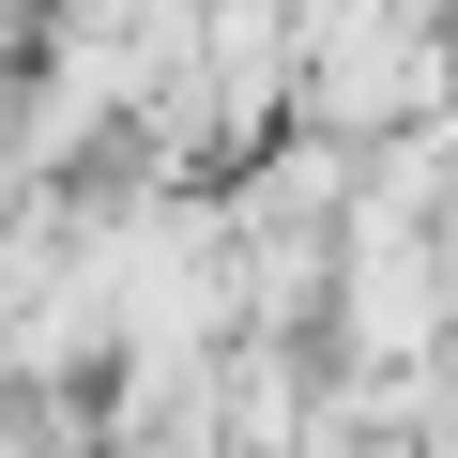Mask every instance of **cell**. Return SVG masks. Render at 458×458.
Instances as JSON below:
<instances>
[]
</instances>
